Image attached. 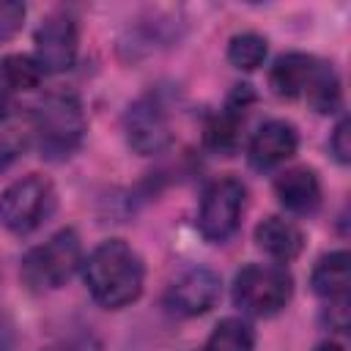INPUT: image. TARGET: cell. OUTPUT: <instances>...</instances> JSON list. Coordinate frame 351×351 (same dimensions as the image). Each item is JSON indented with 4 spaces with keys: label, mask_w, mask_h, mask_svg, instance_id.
Returning <instances> with one entry per match:
<instances>
[{
    "label": "cell",
    "mask_w": 351,
    "mask_h": 351,
    "mask_svg": "<svg viewBox=\"0 0 351 351\" xmlns=\"http://www.w3.org/2000/svg\"><path fill=\"white\" fill-rule=\"evenodd\" d=\"M82 277L96 304L107 310H121L140 299L145 266L123 239H107L85 258Z\"/></svg>",
    "instance_id": "1"
},
{
    "label": "cell",
    "mask_w": 351,
    "mask_h": 351,
    "mask_svg": "<svg viewBox=\"0 0 351 351\" xmlns=\"http://www.w3.org/2000/svg\"><path fill=\"white\" fill-rule=\"evenodd\" d=\"M269 85L280 99H304L315 112H337L343 101L340 77L332 63L304 52H285L269 71Z\"/></svg>",
    "instance_id": "2"
},
{
    "label": "cell",
    "mask_w": 351,
    "mask_h": 351,
    "mask_svg": "<svg viewBox=\"0 0 351 351\" xmlns=\"http://www.w3.org/2000/svg\"><path fill=\"white\" fill-rule=\"evenodd\" d=\"M33 137L44 159L71 156L85 137V112L74 93H49L33 110Z\"/></svg>",
    "instance_id": "3"
},
{
    "label": "cell",
    "mask_w": 351,
    "mask_h": 351,
    "mask_svg": "<svg viewBox=\"0 0 351 351\" xmlns=\"http://www.w3.org/2000/svg\"><path fill=\"white\" fill-rule=\"evenodd\" d=\"M293 296V277L274 263H250L233 280V304L255 318L280 313Z\"/></svg>",
    "instance_id": "4"
},
{
    "label": "cell",
    "mask_w": 351,
    "mask_h": 351,
    "mask_svg": "<svg viewBox=\"0 0 351 351\" xmlns=\"http://www.w3.org/2000/svg\"><path fill=\"white\" fill-rule=\"evenodd\" d=\"M80 263H82L80 236L77 230L63 228L22 258V280L36 291L60 288L69 282V277L77 271Z\"/></svg>",
    "instance_id": "5"
},
{
    "label": "cell",
    "mask_w": 351,
    "mask_h": 351,
    "mask_svg": "<svg viewBox=\"0 0 351 351\" xmlns=\"http://www.w3.org/2000/svg\"><path fill=\"white\" fill-rule=\"evenodd\" d=\"M55 208V186L49 178L30 173L8 184L0 195V222L11 233L36 230Z\"/></svg>",
    "instance_id": "6"
},
{
    "label": "cell",
    "mask_w": 351,
    "mask_h": 351,
    "mask_svg": "<svg viewBox=\"0 0 351 351\" xmlns=\"http://www.w3.org/2000/svg\"><path fill=\"white\" fill-rule=\"evenodd\" d=\"M244 203H247V189L239 178L222 176V178L211 181L203 192L200 211H197V228H200L203 239L214 241V244L228 241L241 222Z\"/></svg>",
    "instance_id": "7"
},
{
    "label": "cell",
    "mask_w": 351,
    "mask_h": 351,
    "mask_svg": "<svg viewBox=\"0 0 351 351\" xmlns=\"http://www.w3.org/2000/svg\"><path fill=\"white\" fill-rule=\"evenodd\" d=\"M77 22L74 16H69L66 11H55L49 14L38 30H36V63L41 66V71L47 74H58L74 66L77 60Z\"/></svg>",
    "instance_id": "8"
},
{
    "label": "cell",
    "mask_w": 351,
    "mask_h": 351,
    "mask_svg": "<svg viewBox=\"0 0 351 351\" xmlns=\"http://www.w3.org/2000/svg\"><path fill=\"white\" fill-rule=\"evenodd\" d=\"M222 293V280L217 271L206 269V266H192L186 269L181 277L173 280V285L167 288V307L178 315H203L208 313Z\"/></svg>",
    "instance_id": "9"
},
{
    "label": "cell",
    "mask_w": 351,
    "mask_h": 351,
    "mask_svg": "<svg viewBox=\"0 0 351 351\" xmlns=\"http://www.w3.org/2000/svg\"><path fill=\"white\" fill-rule=\"evenodd\" d=\"M123 126H126V140H129V145H132L137 154H143V156L165 151V148L170 145V140H173L167 115H165V110L159 107V101H154L151 96L137 99V101L126 110Z\"/></svg>",
    "instance_id": "10"
},
{
    "label": "cell",
    "mask_w": 351,
    "mask_h": 351,
    "mask_svg": "<svg viewBox=\"0 0 351 351\" xmlns=\"http://www.w3.org/2000/svg\"><path fill=\"white\" fill-rule=\"evenodd\" d=\"M299 148V134L293 129V123L282 121V118H271L266 123L258 126V132L252 134L250 145H247V159L255 170H271L277 165H282L285 159H291Z\"/></svg>",
    "instance_id": "11"
},
{
    "label": "cell",
    "mask_w": 351,
    "mask_h": 351,
    "mask_svg": "<svg viewBox=\"0 0 351 351\" xmlns=\"http://www.w3.org/2000/svg\"><path fill=\"white\" fill-rule=\"evenodd\" d=\"M252 99H255V93H252L250 85H236V90L230 93L225 110L208 121L203 140L214 154H233L236 151L239 129H241V121H244V110H247V104Z\"/></svg>",
    "instance_id": "12"
},
{
    "label": "cell",
    "mask_w": 351,
    "mask_h": 351,
    "mask_svg": "<svg viewBox=\"0 0 351 351\" xmlns=\"http://www.w3.org/2000/svg\"><path fill=\"white\" fill-rule=\"evenodd\" d=\"M277 200L293 214H310L321 203V181L310 167H291L274 178Z\"/></svg>",
    "instance_id": "13"
},
{
    "label": "cell",
    "mask_w": 351,
    "mask_h": 351,
    "mask_svg": "<svg viewBox=\"0 0 351 351\" xmlns=\"http://www.w3.org/2000/svg\"><path fill=\"white\" fill-rule=\"evenodd\" d=\"M255 244L274 261L288 263L293 261L304 247V233L299 225L282 217H266L255 228Z\"/></svg>",
    "instance_id": "14"
},
{
    "label": "cell",
    "mask_w": 351,
    "mask_h": 351,
    "mask_svg": "<svg viewBox=\"0 0 351 351\" xmlns=\"http://www.w3.org/2000/svg\"><path fill=\"white\" fill-rule=\"evenodd\" d=\"M348 252L346 250H337V252H329L324 255L313 274H310V285L313 291L326 299L329 304H337V302H348Z\"/></svg>",
    "instance_id": "15"
},
{
    "label": "cell",
    "mask_w": 351,
    "mask_h": 351,
    "mask_svg": "<svg viewBox=\"0 0 351 351\" xmlns=\"http://www.w3.org/2000/svg\"><path fill=\"white\" fill-rule=\"evenodd\" d=\"M255 329L244 318H222L206 340V351H252Z\"/></svg>",
    "instance_id": "16"
},
{
    "label": "cell",
    "mask_w": 351,
    "mask_h": 351,
    "mask_svg": "<svg viewBox=\"0 0 351 351\" xmlns=\"http://www.w3.org/2000/svg\"><path fill=\"white\" fill-rule=\"evenodd\" d=\"M44 71L30 55H5L0 60V80L11 90H33L38 88Z\"/></svg>",
    "instance_id": "17"
},
{
    "label": "cell",
    "mask_w": 351,
    "mask_h": 351,
    "mask_svg": "<svg viewBox=\"0 0 351 351\" xmlns=\"http://www.w3.org/2000/svg\"><path fill=\"white\" fill-rule=\"evenodd\" d=\"M228 60L236 69L252 71L266 60V38L258 33H239L228 44Z\"/></svg>",
    "instance_id": "18"
},
{
    "label": "cell",
    "mask_w": 351,
    "mask_h": 351,
    "mask_svg": "<svg viewBox=\"0 0 351 351\" xmlns=\"http://www.w3.org/2000/svg\"><path fill=\"white\" fill-rule=\"evenodd\" d=\"M22 22H25V5L16 0H0V41L16 36Z\"/></svg>",
    "instance_id": "19"
},
{
    "label": "cell",
    "mask_w": 351,
    "mask_h": 351,
    "mask_svg": "<svg viewBox=\"0 0 351 351\" xmlns=\"http://www.w3.org/2000/svg\"><path fill=\"white\" fill-rule=\"evenodd\" d=\"M351 121L348 118H340L337 121V126H335V132H332V137H329V151H332V156L340 162V165H348L351 162Z\"/></svg>",
    "instance_id": "20"
},
{
    "label": "cell",
    "mask_w": 351,
    "mask_h": 351,
    "mask_svg": "<svg viewBox=\"0 0 351 351\" xmlns=\"http://www.w3.org/2000/svg\"><path fill=\"white\" fill-rule=\"evenodd\" d=\"M315 351H343V348H340L335 340H324V343L315 346Z\"/></svg>",
    "instance_id": "21"
},
{
    "label": "cell",
    "mask_w": 351,
    "mask_h": 351,
    "mask_svg": "<svg viewBox=\"0 0 351 351\" xmlns=\"http://www.w3.org/2000/svg\"><path fill=\"white\" fill-rule=\"evenodd\" d=\"M3 115H5V96L0 93V118H3Z\"/></svg>",
    "instance_id": "22"
}]
</instances>
